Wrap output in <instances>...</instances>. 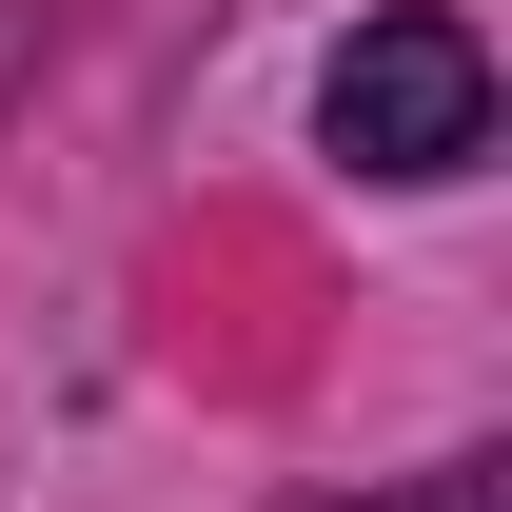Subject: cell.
Returning a JSON list of instances; mask_svg holds the SVG:
<instances>
[{
    "instance_id": "cell-1",
    "label": "cell",
    "mask_w": 512,
    "mask_h": 512,
    "mask_svg": "<svg viewBox=\"0 0 512 512\" xmlns=\"http://www.w3.org/2000/svg\"><path fill=\"white\" fill-rule=\"evenodd\" d=\"M316 158L375 197H434L493 158V40H473V0H375L355 40L316 60Z\"/></svg>"
},
{
    "instance_id": "cell-2",
    "label": "cell",
    "mask_w": 512,
    "mask_h": 512,
    "mask_svg": "<svg viewBox=\"0 0 512 512\" xmlns=\"http://www.w3.org/2000/svg\"><path fill=\"white\" fill-rule=\"evenodd\" d=\"M375 512H512V473H493V453H434V473H394Z\"/></svg>"
}]
</instances>
